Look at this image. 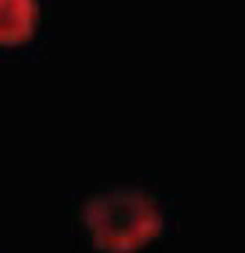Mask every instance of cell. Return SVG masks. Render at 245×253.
Listing matches in <instances>:
<instances>
[{"mask_svg":"<svg viewBox=\"0 0 245 253\" xmlns=\"http://www.w3.org/2000/svg\"><path fill=\"white\" fill-rule=\"evenodd\" d=\"M82 220L90 242L103 253H134L161 231L155 199L136 188H114L87 199Z\"/></svg>","mask_w":245,"mask_h":253,"instance_id":"1","label":"cell"},{"mask_svg":"<svg viewBox=\"0 0 245 253\" xmlns=\"http://www.w3.org/2000/svg\"><path fill=\"white\" fill-rule=\"evenodd\" d=\"M36 0H0V44H19L36 30Z\"/></svg>","mask_w":245,"mask_h":253,"instance_id":"2","label":"cell"}]
</instances>
